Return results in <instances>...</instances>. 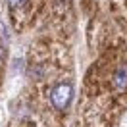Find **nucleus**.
<instances>
[{
	"mask_svg": "<svg viewBox=\"0 0 127 127\" xmlns=\"http://www.w3.org/2000/svg\"><path fill=\"white\" fill-rule=\"evenodd\" d=\"M8 2H10V8L16 10V8H21V6H23L27 0H8Z\"/></svg>",
	"mask_w": 127,
	"mask_h": 127,
	"instance_id": "nucleus-3",
	"label": "nucleus"
},
{
	"mask_svg": "<svg viewBox=\"0 0 127 127\" xmlns=\"http://www.w3.org/2000/svg\"><path fill=\"white\" fill-rule=\"evenodd\" d=\"M71 98H73V87L67 81L54 85V89L50 91V100L54 104V108H58V110H65L71 102Z\"/></svg>",
	"mask_w": 127,
	"mask_h": 127,
	"instance_id": "nucleus-1",
	"label": "nucleus"
},
{
	"mask_svg": "<svg viewBox=\"0 0 127 127\" xmlns=\"http://www.w3.org/2000/svg\"><path fill=\"white\" fill-rule=\"evenodd\" d=\"M114 83L118 89H125L127 87V65L125 67H119L116 75H114Z\"/></svg>",
	"mask_w": 127,
	"mask_h": 127,
	"instance_id": "nucleus-2",
	"label": "nucleus"
}]
</instances>
